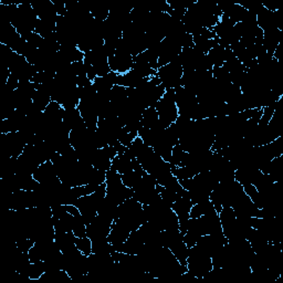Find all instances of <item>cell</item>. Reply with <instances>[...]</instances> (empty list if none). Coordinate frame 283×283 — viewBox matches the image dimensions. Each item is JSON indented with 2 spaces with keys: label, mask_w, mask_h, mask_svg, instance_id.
Wrapping results in <instances>:
<instances>
[{
  "label": "cell",
  "mask_w": 283,
  "mask_h": 283,
  "mask_svg": "<svg viewBox=\"0 0 283 283\" xmlns=\"http://www.w3.org/2000/svg\"><path fill=\"white\" fill-rule=\"evenodd\" d=\"M132 232L145 224L143 205L134 198L124 200L117 206V218L115 220Z\"/></svg>",
  "instance_id": "6da1fadb"
},
{
  "label": "cell",
  "mask_w": 283,
  "mask_h": 283,
  "mask_svg": "<svg viewBox=\"0 0 283 283\" xmlns=\"http://www.w3.org/2000/svg\"><path fill=\"white\" fill-rule=\"evenodd\" d=\"M106 196L105 197L111 200L115 205L122 204L124 200L133 197V189L124 186L122 182L121 174H118L115 170H108L106 172Z\"/></svg>",
  "instance_id": "7a4b0ae2"
},
{
  "label": "cell",
  "mask_w": 283,
  "mask_h": 283,
  "mask_svg": "<svg viewBox=\"0 0 283 283\" xmlns=\"http://www.w3.org/2000/svg\"><path fill=\"white\" fill-rule=\"evenodd\" d=\"M155 108L159 113L160 123L163 125V127L167 128L168 126H171L179 115L175 103V90H166L164 96L157 102Z\"/></svg>",
  "instance_id": "3957f363"
},
{
  "label": "cell",
  "mask_w": 283,
  "mask_h": 283,
  "mask_svg": "<svg viewBox=\"0 0 283 283\" xmlns=\"http://www.w3.org/2000/svg\"><path fill=\"white\" fill-rule=\"evenodd\" d=\"M212 269L211 258L205 253L197 244L189 248L187 259V270L197 279L201 280Z\"/></svg>",
  "instance_id": "277c9868"
},
{
  "label": "cell",
  "mask_w": 283,
  "mask_h": 283,
  "mask_svg": "<svg viewBox=\"0 0 283 283\" xmlns=\"http://www.w3.org/2000/svg\"><path fill=\"white\" fill-rule=\"evenodd\" d=\"M183 73L184 70L178 58L174 60L173 62L164 65V67H161L157 70V77L161 79L162 84L164 85L166 90H175L179 86H182Z\"/></svg>",
  "instance_id": "5b68a950"
},
{
  "label": "cell",
  "mask_w": 283,
  "mask_h": 283,
  "mask_svg": "<svg viewBox=\"0 0 283 283\" xmlns=\"http://www.w3.org/2000/svg\"><path fill=\"white\" fill-rule=\"evenodd\" d=\"M9 210H23L37 207V195L30 190H18L7 195Z\"/></svg>",
  "instance_id": "8992f818"
},
{
  "label": "cell",
  "mask_w": 283,
  "mask_h": 283,
  "mask_svg": "<svg viewBox=\"0 0 283 283\" xmlns=\"http://www.w3.org/2000/svg\"><path fill=\"white\" fill-rule=\"evenodd\" d=\"M112 224L113 222L102 218V217L97 215L94 220L86 226V237H89L92 241L107 239L108 233L111 231Z\"/></svg>",
  "instance_id": "52a82bcc"
},
{
  "label": "cell",
  "mask_w": 283,
  "mask_h": 283,
  "mask_svg": "<svg viewBox=\"0 0 283 283\" xmlns=\"http://www.w3.org/2000/svg\"><path fill=\"white\" fill-rule=\"evenodd\" d=\"M182 52V48L179 47L175 41H173L170 38H165L161 42L159 50V68L173 62L176 60Z\"/></svg>",
  "instance_id": "ba28073f"
},
{
  "label": "cell",
  "mask_w": 283,
  "mask_h": 283,
  "mask_svg": "<svg viewBox=\"0 0 283 283\" xmlns=\"http://www.w3.org/2000/svg\"><path fill=\"white\" fill-rule=\"evenodd\" d=\"M31 6L40 20L57 23L58 14L53 3L50 0H36V2L31 3Z\"/></svg>",
  "instance_id": "9c48e42d"
},
{
  "label": "cell",
  "mask_w": 283,
  "mask_h": 283,
  "mask_svg": "<svg viewBox=\"0 0 283 283\" xmlns=\"http://www.w3.org/2000/svg\"><path fill=\"white\" fill-rule=\"evenodd\" d=\"M133 57L130 54L115 52L113 57L108 58V64H110L111 71L117 74H124L130 71L133 67Z\"/></svg>",
  "instance_id": "30bf717a"
},
{
  "label": "cell",
  "mask_w": 283,
  "mask_h": 283,
  "mask_svg": "<svg viewBox=\"0 0 283 283\" xmlns=\"http://www.w3.org/2000/svg\"><path fill=\"white\" fill-rule=\"evenodd\" d=\"M192 207L193 204L190 201L188 192L172 205V209L175 211V214L178 217L179 225L184 224V222H186L190 218V209H192Z\"/></svg>",
  "instance_id": "8fae6325"
},
{
  "label": "cell",
  "mask_w": 283,
  "mask_h": 283,
  "mask_svg": "<svg viewBox=\"0 0 283 283\" xmlns=\"http://www.w3.org/2000/svg\"><path fill=\"white\" fill-rule=\"evenodd\" d=\"M32 176H34L36 181L39 182L40 184L49 183V182L53 181V179L58 178L56 170H54V166L51 161H48L46 163H43V164H41L39 167L37 168Z\"/></svg>",
  "instance_id": "7c38bea8"
},
{
  "label": "cell",
  "mask_w": 283,
  "mask_h": 283,
  "mask_svg": "<svg viewBox=\"0 0 283 283\" xmlns=\"http://www.w3.org/2000/svg\"><path fill=\"white\" fill-rule=\"evenodd\" d=\"M63 123L67 125V127L70 130L86 127L83 118H82V116H81V113L77 107L69 108V110H64Z\"/></svg>",
  "instance_id": "4fadbf2b"
},
{
  "label": "cell",
  "mask_w": 283,
  "mask_h": 283,
  "mask_svg": "<svg viewBox=\"0 0 283 283\" xmlns=\"http://www.w3.org/2000/svg\"><path fill=\"white\" fill-rule=\"evenodd\" d=\"M150 78H142L138 74H136L134 71H128L127 73L124 74H118L116 84L122 85L124 88H138L140 84L146 82Z\"/></svg>",
  "instance_id": "5bb4252c"
},
{
  "label": "cell",
  "mask_w": 283,
  "mask_h": 283,
  "mask_svg": "<svg viewBox=\"0 0 283 283\" xmlns=\"http://www.w3.org/2000/svg\"><path fill=\"white\" fill-rule=\"evenodd\" d=\"M130 231L118 222L114 221L111 227V231L107 236V240L112 244L123 243L127 240Z\"/></svg>",
  "instance_id": "9a60e30c"
},
{
  "label": "cell",
  "mask_w": 283,
  "mask_h": 283,
  "mask_svg": "<svg viewBox=\"0 0 283 283\" xmlns=\"http://www.w3.org/2000/svg\"><path fill=\"white\" fill-rule=\"evenodd\" d=\"M281 34L282 31L279 29H272L263 32V47L266 50V52L272 54L275 51L281 40Z\"/></svg>",
  "instance_id": "2e32d148"
},
{
  "label": "cell",
  "mask_w": 283,
  "mask_h": 283,
  "mask_svg": "<svg viewBox=\"0 0 283 283\" xmlns=\"http://www.w3.org/2000/svg\"><path fill=\"white\" fill-rule=\"evenodd\" d=\"M75 237L72 231L70 232H63V231H56V236H54V242L57 243L59 249L61 250V252H67L70 249L75 247Z\"/></svg>",
  "instance_id": "e0dca14e"
},
{
  "label": "cell",
  "mask_w": 283,
  "mask_h": 283,
  "mask_svg": "<svg viewBox=\"0 0 283 283\" xmlns=\"http://www.w3.org/2000/svg\"><path fill=\"white\" fill-rule=\"evenodd\" d=\"M112 168L118 174H126L133 171V159L127 155L126 152L124 154H117L112 161Z\"/></svg>",
  "instance_id": "ac0fdd59"
},
{
  "label": "cell",
  "mask_w": 283,
  "mask_h": 283,
  "mask_svg": "<svg viewBox=\"0 0 283 283\" xmlns=\"http://www.w3.org/2000/svg\"><path fill=\"white\" fill-rule=\"evenodd\" d=\"M117 75V73L112 71L105 77H97L92 84H93L96 92H110L113 86L116 85Z\"/></svg>",
  "instance_id": "d6986e66"
},
{
  "label": "cell",
  "mask_w": 283,
  "mask_h": 283,
  "mask_svg": "<svg viewBox=\"0 0 283 283\" xmlns=\"http://www.w3.org/2000/svg\"><path fill=\"white\" fill-rule=\"evenodd\" d=\"M97 215L108 221L114 222L117 218V205L105 197L97 208Z\"/></svg>",
  "instance_id": "ffe728a7"
},
{
  "label": "cell",
  "mask_w": 283,
  "mask_h": 283,
  "mask_svg": "<svg viewBox=\"0 0 283 283\" xmlns=\"http://www.w3.org/2000/svg\"><path fill=\"white\" fill-rule=\"evenodd\" d=\"M215 212L217 211L214 205L210 200H207L204 203L193 205L192 209H190V218H199V217L215 214Z\"/></svg>",
  "instance_id": "44dd1931"
},
{
  "label": "cell",
  "mask_w": 283,
  "mask_h": 283,
  "mask_svg": "<svg viewBox=\"0 0 283 283\" xmlns=\"http://www.w3.org/2000/svg\"><path fill=\"white\" fill-rule=\"evenodd\" d=\"M46 272V266L43 261H37V262H31L28 268H27L25 273L21 275L25 279L38 281L42 276V274Z\"/></svg>",
  "instance_id": "7402d4cb"
},
{
  "label": "cell",
  "mask_w": 283,
  "mask_h": 283,
  "mask_svg": "<svg viewBox=\"0 0 283 283\" xmlns=\"http://www.w3.org/2000/svg\"><path fill=\"white\" fill-rule=\"evenodd\" d=\"M133 61H139L150 64L154 70H159V51L148 49L138 56L133 57Z\"/></svg>",
  "instance_id": "603a6c76"
},
{
  "label": "cell",
  "mask_w": 283,
  "mask_h": 283,
  "mask_svg": "<svg viewBox=\"0 0 283 283\" xmlns=\"http://www.w3.org/2000/svg\"><path fill=\"white\" fill-rule=\"evenodd\" d=\"M142 125L143 127L146 128H152L154 127L155 125L159 124L160 118H159V113H157L155 106H152L146 108L143 112V117H142Z\"/></svg>",
  "instance_id": "cb8c5ba5"
},
{
  "label": "cell",
  "mask_w": 283,
  "mask_h": 283,
  "mask_svg": "<svg viewBox=\"0 0 283 283\" xmlns=\"http://www.w3.org/2000/svg\"><path fill=\"white\" fill-rule=\"evenodd\" d=\"M146 174H148L146 172H135V171L123 174V175H121V177L124 186H126L127 188L130 189H134L139 184L142 178H143V176H145Z\"/></svg>",
  "instance_id": "d4e9b609"
},
{
  "label": "cell",
  "mask_w": 283,
  "mask_h": 283,
  "mask_svg": "<svg viewBox=\"0 0 283 283\" xmlns=\"http://www.w3.org/2000/svg\"><path fill=\"white\" fill-rule=\"evenodd\" d=\"M247 14H248V10L244 9L239 4L235 3L233 4V6L230 8L229 12L226 14H222V15H225L226 17L229 18L233 24H239V23H242Z\"/></svg>",
  "instance_id": "484cf974"
},
{
  "label": "cell",
  "mask_w": 283,
  "mask_h": 283,
  "mask_svg": "<svg viewBox=\"0 0 283 283\" xmlns=\"http://www.w3.org/2000/svg\"><path fill=\"white\" fill-rule=\"evenodd\" d=\"M171 172L174 176H175L178 181H183V179H189L195 177L197 174H199L197 171L195 170L193 167L189 166H182V167H177L172 165Z\"/></svg>",
  "instance_id": "4316f807"
},
{
  "label": "cell",
  "mask_w": 283,
  "mask_h": 283,
  "mask_svg": "<svg viewBox=\"0 0 283 283\" xmlns=\"http://www.w3.org/2000/svg\"><path fill=\"white\" fill-rule=\"evenodd\" d=\"M56 29H57V23H50V21H43L39 19L37 23L35 32L45 39V38L54 34Z\"/></svg>",
  "instance_id": "83f0119b"
},
{
  "label": "cell",
  "mask_w": 283,
  "mask_h": 283,
  "mask_svg": "<svg viewBox=\"0 0 283 283\" xmlns=\"http://www.w3.org/2000/svg\"><path fill=\"white\" fill-rule=\"evenodd\" d=\"M171 251L175 255L176 259L181 262L183 265L187 266V259L189 253V248L186 246V243L183 241L176 243L175 246L171 248Z\"/></svg>",
  "instance_id": "f1b7e54d"
},
{
  "label": "cell",
  "mask_w": 283,
  "mask_h": 283,
  "mask_svg": "<svg viewBox=\"0 0 283 283\" xmlns=\"http://www.w3.org/2000/svg\"><path fill=\"white\" fill-rule=\"evenodd\" d=\"M214 67H222L225 63V48L221 46H216L207 53Z\"/></svg>",
  "instance_id": "f546056e"
},
{
  "label": "cell",
  "mask_w": 283,
  "mask_h": 283,
  "mask_svg": "<svg viewBox=\"0 0 283 283\" xmlns=\"http://www.w3.org/2000/svg\"><path fill=\"white\" fill-rule=\"evenodd\" d=\"M130 70L134 71L136 74H138L142 78H151L157 74V70H154L148 63L139 62V61H134L133 67Z\"/></svg>",
  "instance_id": "4dcf8cb0"
},
{
  "label": "cell",
  "mask_w": 283,
  "mask_h": 283,
  "mask_svg": "<svg viewBox=\"0 0 283 283\" xmlns=\"http://www.w3.org/2000/svg\"><path fill=\"white\" fill-rule=\"evenodd\" d=\"M92 166L96 168V170L107 172L108 170H111V168H112V160H110L108 157H106L104 154H103L102 150L99 149L96 152L93 164H92Z\"/></svg>",
  "instance_id": "1f68e13d"
},
{
  "label": "cell",
  "mask_w": 283,
  "mask_h": 283,
  "mask_svg": "<svg viewBox=\"0 0 283 283\" xmlns=\"http://www.w3.org/2000/svg\"><path fill=\"white\" fill-rule=\"evenodd\" d=\"M51 101L52 100H51L50 95L41 90H37L34 97H32V102H34L35 106L41 112H45L47 106L50 104Z\"/></svg>",
  "instance_id": "d6a6232c"
},
{
  "label": "cell",
  "mask_w": 283,
  "mask_h": 283,
  "mask_svg": "<svg viewBox=\"0 0 283 283\" xmlns=\"http://www.w3.org/2000/svg\"><path fill=\"white\" fill-rule=\"evenodd\" d=\"M187 155L188 153L186 152L183 151V149L181 146L176 145L173 148V152H172V160H171V165L174 166H177V167H182L185 166L186 164V160H187Z\"/></svg>",
  "instance_id": "836d02e7"
},
{
  "label": "cell",
  "mask_w": 283,
  "mask_h": 283,
  "mask_svg": "<svg viewBox=\"0 0 283 283\" xmlns=\"http://www.w3.org/2000/svg\"><path fill=\"white\" fill-rule=\"evenodd\" d=\"M218 216H219V219H220L222 227L231 225L232 222L236 221L237 219L235 210H233L232 207H224V208H222L221 211L218 214Z\"/></svg>",
  "instance_id": "e575fe53"
},
{
  "label": "cell",
  "mask_w": 283,
  "mask_h": 283,
  "mask_svg": "<svg viewBox=\"0 0 283 283\" xmlns=\"http://www.w3.org/2000/svg\"><path fill=\"white\" fill-rule=\"evenodd\" d=\"M72 232L77 238L85 237L86 236V225L82 218V216H74L73 225H72Z\"/></svg>",
  "instance_id": "d590c367"
},
{
  "label": "cell",
  "mask_w": 283,
  "mask_h": 283,
  "mask_svg": "<svg viewBox=\"0 0 283 283\" xmlns=\"http://www.w3.org/2000/svg\"><path fill=\"white\" fill-rule=\"evenodd\" d=\"M75 246L86 257L92 253V240L89 237L75 238Z\"/></svg>",
  "instance_id": "8d00e7d4"
},
{
  "label": "cell",
  "mask_w": 283,
  "mask_h": 283,
  "mask_svg": "<svg viewBox=\"0 0 283 283\" xmlns=\"http://www.w3.org/2000/svg\"><path fill=\"white\" fill-rule=\"evenodd\" d=\"M138 134L135 133H130L128 130L123 126V128L121 129V132L118 134V143L122 144L125 148H128V146L132 144V142L135 139V137H137Z\"/></svg>",
  "instance_id": "74e56055"
},
{
  "label": "cell",
  "mask_w": 283,
  "mask_h": 283,
  "mask_svg": "<svg viewBox=\"0 0 283 283\" xmlns=\"http://www.w3.org/2000/svg\"><path fill=\"white\" fill-rule=\"evenodd\" d=\"M89 8L91 15L93 16V18L99 21H105L108 17V14H110V9L104 6H93Z\"/></svg>",
  "instance_id": "f35d334b"
},
{
  "label": "cell",
  "mask_w": 283,
  "mask_h": 283,
  "mask_svg": "<svg viewBox=\"0 0 283 283\" xmlns=\"http://www.w3.org/2000/svg\"><path fill=\"white\" fill-rule=\"evenodd\" d=\"M92 67H93L95 71L96 77H105V75L112 72L110 64H108V60H104V61H101L94 65H92Z\"/></svg>",
  "instance_id": "ab89813d"
},
{
  "label": "cell",
  "mask_w": 283,
  "mask_h": 283,
  "mask_svg": "<svg viewBox=\"0 0 283 283\" xmlns=\"http://www.w3.org/2000/svg\"><path fill=\"white\" fill-rule=\"evenodd\" d=\"M16 244H17V247H18V249L20 250L21 252L28 253L29 250L32 247H34L35 241L32 240V239H30V238L21 237V238H18L17 240H16Z\"/></svg>",
  "instance_id": "60d3db41"
},
{
  "label": "cell",
  "mask_w": 283,
  "mask_h": 283,
  "mask_svg": "<svg viewBox=\"0 0 283 283\" xmlns=\"http://www.w3.org/2000/svg\"><path fill=\"white\" fill-rule=\"evenodd\" d=\"M71 70L74 73L75 77H80V75H86L85 70V63L84 61H77L71 64Z\"/></svg>",
  "instance_id": "b9f144b4"
},
{
  "label": "cell",
  "mask_w": 283,
  "mask_h": 283,
  "mask_svg": "<svg viewBox=\"0 0 283 283\" xmlns=\"http://www.w3.org/2000/svg\"><path fill=\"white\" fill-rule=\"evenodd\" d=\"M19 83H20V81H19L17 78H16L14 74L10 73L9 78H8V80H7V83L5 84V85H6V88H7L8 90H10V91H16V90H17V88H18Z\"/></svg>",
  "instance_id": "7bdbcfd3"
},
{
  "label": "cell",
  "mask_w": 283,
  "mask_h": 283,
  "mask_svg": "<svg viewBox=\"0 0 283 283\" xmlns=\"http://www.w3.org/2000/svg\"><path fill=\"white\" fill-rule=\"evenodd\" d=\"M56 8V12L58 16H65L67 15V8H65V3L64 2H52Z\"/></svg>",
  "instance_id": "ee69618b"
},
{
  "label": "cell",
  "mask_w": 283,
  "mask_h": 283,
  "mask_svg": "<svg viewBox=\"0 0 283 283\" xmlns=\"http://www.w3.org/2000/svg\"><path fill=\"white\" fill-rule=\"evenodd\" d=\"M92 85V82L89 80L86 75H80L77 77V86L78 88H85V86Z\"/></svg>",
  "instance_id": "f6af8a7d"
}]
</instances>
